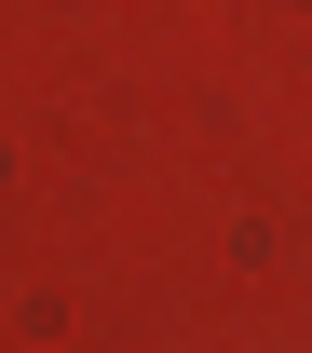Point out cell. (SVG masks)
Here are the masks:
<instances>
[]
</instances>
